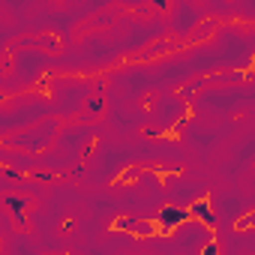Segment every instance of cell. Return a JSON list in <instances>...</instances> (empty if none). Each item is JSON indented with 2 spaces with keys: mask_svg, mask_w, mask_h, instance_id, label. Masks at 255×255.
<instances>
[{
  "mask_svg": "<svg viewBox=\"0 0 255 255\" xmlns=\"http://www.w3.org/2000/svg\"><path fill=\"white\" fill-rule=\"evenodd\" d=\"M183 216H186L183 210H177V207H165V210L159 213V225H162V228H174V225L183 222Z\"/></svg>",
  "mask_w": 255,
  "mask_h": 255,
  "instance_id": "cell-1",
  "label": "cell"
},
{
  "mask_svg": "<svg viewBox=\"0 0 255 255\" xmlns=\"http://www.w3.org/2000/svg\"><path fill=\"white\" fill-rule=\"evenodd\" d=\"M192 213H195V219H201V222H207V225H213L216 222V216H213V210L204 204V201H198V204H192Z\"/></svg>",
  "mask_w": 255,
  "mask_h": 255,
  "instance_id": "cell-2",
  "label": "cell"
},
{
  "mask_svg": "<svg viewBox=\"0 0 255 255\" xmlns=\"http://www.w3.org/2000/svg\"><path fill=\"white\" fill-rule=\"evenodd\" d=\"M201 255H219V246H216V243H207V246H204V252H201Z\"/></svg>",
  "mask_w": 255,
  "mask_h": 255,
  "instance_id": "cell-3",
  "label": "cell"
},
{
  "mask_svg": "<svg viewBox=\"0 0 255 255\" xmlns=\"http://www.w3.org/2000/svg\"><path fill=\"white\" fill-rule=\"evenodd\" d=\"M99 108H102V99H99V96H96V99H93V102H90V111H99Z\"/></svg>",
  "mask_w": 255,
  "mask_h": 255,
  "instance_id": "cell-4",
  "label": "cell"
},
{
  "mask_svg": "<svg viewBox=\"0 0 255 255\" xmlns=\"http://www.w3.org/2000/svg\"><path fill=\"white\" fill-rule=\"evenodd\" d=\"M9 207H12V210H15V213H18V210H21V207H24V201H15V198H12V201H9Z\"/></svg>",
  "mask_w": 255,
  "mask_h": 255,
  "instance_id": "cell-5",
  "label": "cell"
}]
</instances>
